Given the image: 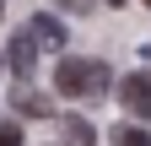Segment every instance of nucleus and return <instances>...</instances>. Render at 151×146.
Masks as SVG:
<instances>
[{
  "label": "nucleus",
  "mask_w": 151,
  "mask_h": 146,
  "mask_svg": "<svg viewBox=\"0 0 151 146\" xmlns=\"http://www.w3.org/2000/svg\"><path fill=\"white\" fill-rule=\"evenodd\" d=\"M0 65H6V60H0Z\"/></svg>",
  "instance_id": "obj_14"
},
{
  "label": "nucleus",
  "mask_w": 151,
  "mask_h": 146,
  "mask_svg": "<svg viewBox=\"0 0 151 146\" xmlns=\"http://www.w3.org/2000/svg\"><path fill=\"white\" fill-rule=\"evenodd\" d=\"M103 6H124V0H103Z\"/></svg>",
  "instance_id": "obj_11"
},
{
  "label": "nucleus",
  "mask_w": 151,
  "mask_h": 146,
  "mask_svg": "<svg viewBox=\"0 0 151 146\" xmlns=\"http://www.w3.org/2000/svg\"><path fill=\"white\" fill-rule=\"evenodd\" d=\"M65 141H70V146H92V141H97V124H86L81 114H70V119H65Z\"/></svg>",
  "instance_id": "obj_6"
},
{
  "label": "nucleus",
  "mask_w": 151,
  "mask_h": 146,
  "mask_svg": "<svg viewBox=\"0 0 151 146\" xmlns=\"http://www.w3.org/2000/svg\"><path fill=\"white\" fill-rule=\"evenodd\" d=\"M113 92V70L103 60H86V98H108Z\"/></svg>",
  "instance_id": "obj_5"
},
{
  "label": "nucleus",
  "mask_w": 151,
  "mask_h": 146,
  "mask_svg": "<svg viewBox=\"0 0 151 146\" xmlns=\"http://www.w3.org/2000/svg\"><path fill=\"white\" fill-rule=\"evenodd\" d=\"M22 33L32 38V49H65V43H70V38H65V22L49 16V11H32V22H27Z\"/></svg>",
  "instance_id": "obj_2"
},
{
  "label": "nucleus",
  "mask_w": 151,
  "mask_h": 146,
  "mask_svg": "<svg viewBox=\"0 0 151 146\" xmlns=\"http://www.w3.org/2000/svg\"><path fill=\"white\" fill-rule=\"evenodd\" d=\"M60 6H65V11H92L97 0H60Z\"/></svg>",
  "instance_id": "obj_10"
},
{
  "label": "nucleus",
  "mask_w": 151,
  "mask_h": 146,
  "mask_svg": "<svg viewBox=\"0 0 151 146\" xmlns=\"http://www.w3.org/2000/svg\"><path fill=\"white\" fill-rule=\"evenodd\" d=\"M16 108H22V114H38V119L54 114V103H49L43 92H16Z\"/></svg>",
  "instance_id": "obj_7"
},
{
  "label": "nucleus",
  "mask_w": 151,
  "mask_h": 146,
  "mask_svg": "<svg viewBox=\"0 0 151 146\" xmlns=\"http://www.w3.org/2000/svg\"><path fill=\"white\" fill-rule=\"evenodd\" d=\"M113 146H151V135L140 124H119V130H113Z\"/></svg>",
  "instance_id": "obj_8"
},
{
  "label": "nucleus",
  "mask_w": 151,
  "mask_h": 146,
  "mask_svg": "<svg viewBox=\"0 0 151 146\" xmlns=\"http://www.w3.org/2000/svg\"><path fill=\"white\" fill-rule=\"evenodd\" d=\"M54 87H60L65 98H86V60L65 54V60L54 65Z\"/></svg>",
  "instance_id": "obj_3"
},
{
  "label": "nucleus",
  "mask_w": 151,
  "mask_h": 146,
  "mask_svg": "<svg viewBox=\"0 0 151 146\" xmlns=\"http://www.w3.org/2000/svg\"><path fill=\"white\" fill-rule=\"evenodd\" d=\"M119 103H124V114L151 119V76L146 70H129V76L119 81Z\"/></svg>",
  "instance_id": "obj_1"
},
{
  "label": "nucleus",
  "mask_w": 151,
  "mask_h": 146,
  "mask_svg": "<svg viewBox=\"0 0 151 146\" xmlns=\"http://www.w3.org/2000/svg\"><path fill=\"white\" fill-rule=\"evenodd\" d=\"M0 11H6V6H0Z\"/></svg>",
  "instance_id": "obj_13"
},
{
  "label": "nucleus",
  "mask_w": 151,
  "mask_h": 146,
  "mask_svg": "<svg viewBox=\"0 0 151 146\" xmlns=\"http://www.w3.org/2000/svg\"><path fill=\"white\" fill-rule=\"evenodd\" d=\"M0 146H22V130L16 124H0Z\"/></svg>",
  "instance_id": "obj_9"
},
{
  "label": "nucleus",
  "mask_w": 151,
  "mask_h": 146,
  "mask_svg": "<svg viewBox=\"0 0 151 146\" xmlns=\"http://www.w3.org/2000/svg\"><path fill=\"white\" fill-rule=\"evenodd\" d=\"M146 6H151V0H146Z\"/></svg>",
  "instance_id": "obj_12"
},
{
  "label": "nucleus",
  "mask_w": 151,
  "mask_h": 146,
  "mask_svg": "<svg viewBox=\"0 0 151 146\" xmlns=\"http://www.w3.org/2000/svg\"><path fill=\"white\" fill-rule=\"evenodd\" d=\"M32 60H38V49H32V38H27V33H16V38H11V70H16V76H32Z\"/></svg>",
  "instance_id": "obj_4"
}]
</instances>
